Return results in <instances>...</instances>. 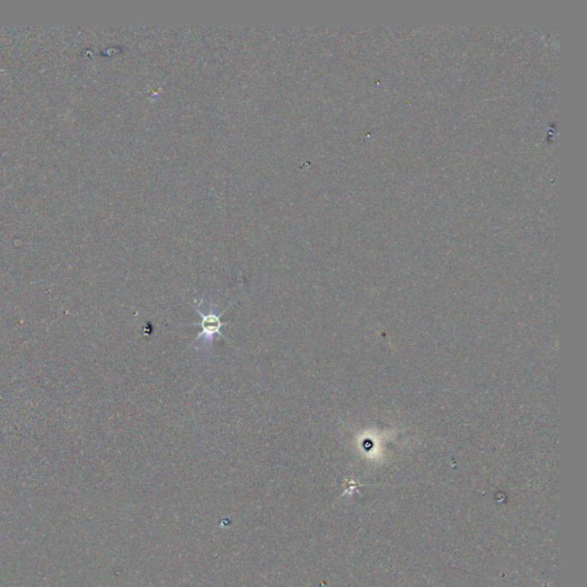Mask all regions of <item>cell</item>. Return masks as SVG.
<instances>
[{
  "label": "cell",
  "mask_w": 587,
  "mask_h": 587,
  "mask_svg": "<svg viewBox=\"0 0 587 587\" xmlns=\"http://www.w3.org/2000/svg\"><path fill=\"white\" fill-rule=\"evenodd\" d=\"M207 314H204L203 311L198 307H194V310L201 316V323H193L192 325H201L202 332L200 333L196 340L193 342L192 348H195L196 350L211 351L213 348V340L216 335H220L223 338H225V335L222 334V328L226 324L223 323L222 316L225 314V311L222 312V314H217V307L213 304H208Z\"/></svg>",
  "instance_id": "1"
}]
</instances>
